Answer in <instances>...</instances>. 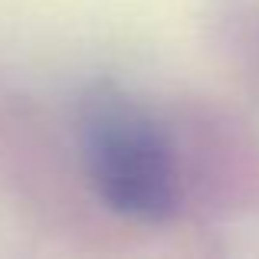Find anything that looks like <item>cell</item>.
Instances as JSON below:
<instances>
[{"instance_id":"1","label":"cell","mask_w":259,"mask_h":259,"mask_svg":"<svg viewBox=\"0 0 259 259\" xmlns=\"http://www.w3.org/2000/svg\"><path fill=\"white\" fill-rule=\"evenodd\" d=\"M79 151L92 190L118 217L161 223L177 210L181 181L171 135L125 89L99 82L85 92Z\"/></svg>"}]
</instances>
